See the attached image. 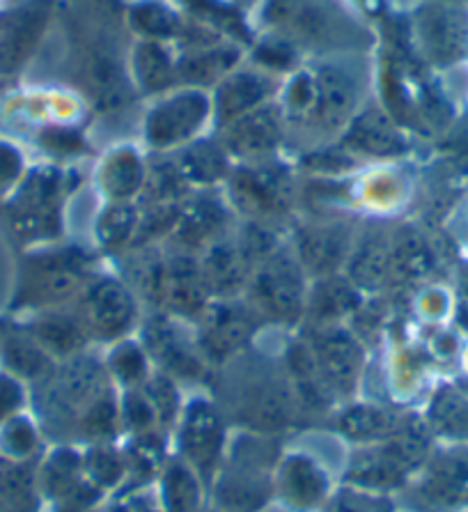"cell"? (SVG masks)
I'll use <instances>...</instances> for the list:
<instances>
[{
    "label": "cell",
    "instance_id": "7402d4cb",
    "mask_svg": "<svg viewBox=\"0 0 468 512\" xmlns=\"http://www.w3.org/2000/svg\"><path fill=\"white\" fill-rule=\"evenodd\" d=\"M101 184H104L108 196L115 200H129L143 189L145 168L140 164L138 154L134 150L113 152L101 170Z\"/></svg>",
    "mask_w": 468,
    "mask_h": 512
},
{
    "label": "cell",
    "instance_id": "9c48e42d",
    "mask_svg": "<svg viewBox=\"0 0 468 512\" xmlns=\"http://www.w3.org/2000/svg\"><path fill=\"white\" fill-rule=\"evenodd\" d=\"M273 90V79L269 72H255V69H237L218 83L214 108L218 122L230 124L241 115L255 111L269 104Z\"/></svg>",
    "mask_w": 468,
    "mask_h": 512
},
{
    "label": "cell",
    "instance_id": "277c9868",
    "mask_svg": "<svg viewBox=\"0 0 468 512\" xmlns=\"http://www.w3.org/2000/svg\"><path fill=\"white\" fill-rule=\"evenodd\" d=\"M253 313L273 322H294L306 304V278L290 255L276 251L255 267L251 276Z\"/></svg>",
    "mask_w": 468,
    "mask_h": 512
},
{
    "label": "cell",
    "instance_id": "1f68e13d",
    "mask_svg": "<svg viewBox=\"0 0 468 512\" xmlns=\"http://www.w3.org/2000/svg\"><path fill=\"white\" fill-rule=\"evenodd\" d=\"M436 421L448 434L468 437V402L455 393H443L434 407Z\"/></svg>",
    "mask_w": 468,
    "mask_h": 512
},
{
    "label": "cell",
    "instance_id": "5bb4252c",
    "mask_svg": "<svg viewBox=\"0 0 468 512\" xmlns=\"http://www.w3.org/2000/svg\"><path fill=\"white\" fill-rule=\"evenodd\" d=\"M345 147L368 157H395L404 150L400 129L381 108H368L349 122Z\"/></svg>",
    "mask_w": 468,
    "mask_h": 512
},
{
    "label": "cell",
    "instance_id": "e575fe53",
    "mask_svg": "<svg viewBox=\"0 0 468 512\" xmlns=\"http://www.w3.org/2000/svg\"><path fill=\"white\" fill-rule=\"evenodd\" d=\"M441 3H450V5H462V7H468V0H441Z\"/></svg>",
    "mask_w": 468,
    "mask_h": 512
},
{
    "label": "cell",
    "instance_id": "ba28073f",
    "mask_svg": "<svg viewBox=\"0 0 468 512\" xmlns=\"http://www.w3.org/2000/svg\"><path fill=\"white\" fill-rule=\"evenodd\" d=\"M83 317L85 329H92L101 338H115L134 324L136 301L117 281H101L85 294Z\"/></svg>",
    "mask_w": 468,
    "mask_h": 512
},
{
    "label": "cell",
    "instance_id": "d6986e66",
    "mask_svg": "<svg viewBox=\"0 0 468 512\" xmlns=\"http://www.w3.org/2000/svg\"><path fill=\"white\" fill-rule=\"evenodd\" d=\"M147 345L156 359L166 363L170 370L193 375L198 372V345H191L182 331L168 320H154L147 327Z\"/></svg>",
    "mask_w": 468,
    "mask_h": 512
},
{
    "label": "cell",
    "instance_id": "603a6c76",
    "mask_svg": "<svg viewBox=\"0 0 468 512\" xmlns=\"http://www.w3.org/2000/svg\"><path fill=\"white\" fill-rule=\"evenodd\" d=\"M349 274L361 287H377L390 274V246L381 235H370L349 262Z\"/></svg>",
    "mask_w": 468,
    "mask_h": 512
},
{
    "label": "cell",
    "instance_id": "6da1fadb",
    "mask_svg": "<svg viewBox=\"0 0 468 512\" xmlns=\"http://www.w3.org/2000/svg\"><path fill=\"white\" fill-rule=\"evenodd\" d=\"M356 83L345 69L326 65L296 74L285 95L287 115L322 131H335L351 120L356 108Z\"/></svg>",
    "mask_w": 468,
    "mask_h": 512
},
{
    "label": "cell",
    "instance_id": "8fae6325",
    "mask_svg": "<svg viewBox=\"0 0 468 512\" xmlns=\"http://www.w3.org/2000/svg\"><path fill=\"white\" fill-rule=\"evenodd\" d=\"M253 310L239 304H221L202 317L200 345L207 354L225 359L251 338Z\"/></svg>",
    "mask_w": 468,
    "mask_h": 512
},
{
    "label": "cell",
    "instance_id": "44dd1931",
    "mask_svg": "<svg viewBox=\"0 0 468 512\" xmlns=\"http://www.w3.org/2000/svg\"><path fill=\"white\" fill-rule=\"evenodd\" d=\"M175 164L182 170L186 182L212 184L228 173V154L221 145L200 141L184 147Z\"/></svg>",
    "mask_w": 468,
    "mask_h": 512
},
{
    "label": "cell",
    "instance_id": "ac0fdd59",
    "mask_svg": "<svg viewBox=\"0 0 468 512\" xmlns=\"http://www.w3.org/2000/svg\"><path fill=\"white\" fill-rule=\"evenodd\" d=\"M237 62L239 51L234 46H198L177 60V83L207 88V85L221 83L225 76H230Z\"/></svg>",
    "mask_w": 468,
    "mask_h": 512
},
{
    "label": "cell",
    "instance_id": "83f0119b",
    "mask_svg": "<svg viewBox=\"0 0 468 512\" xmlns=\"http://www.w3.org/2000/svg\"><path fill=\"white\" fill-rule=\"evenodd\" d=\"M342 430L356 439H384L397 430V421L384 409L358 407L342 416Z\"/></svg>",
    "mask_w": 468,
    "mask_h": 512
},
{
    "label": "cell",
    "instance_id": "ffe728a7",
    "mask_svg": "<svg viewBox=\"0 0 468 512\" xmlns=\"http://www.w3.org/2000/svg\"><path fill=\"white\" fill-rule=\"evenodd\" d=\"M134 72L145 92H163L177 83V60L161 42L143 40L134 56Z\"/></svg>",
    "mask_w": 468,
    "mask_h": 512
},
{
    "label": "cell",
    "instance_id": "4316f807",
    "mask_svg": "<svg viewBox=\"0 0 468 512\" xmlns=\"http://www.w3.org/2000/svg\"><path fill=\"white\" fill-rule=\"evenodd\" d=\"M186 177L182 170L177 168L175 161H161V164H154L150 177L143 184L147 193H150V200L154 205H179L184 203V191H186Z\"/></svg>",
    "mask_w": 468,
    "mask_h": 512
},
{
    "label": "cell",
    "instance_id": "d4e9b609",
    "mask_svg": "<svg viewBox=\"0 0 468 512\" xmlns=\"http://www.w3.org/2000/svg\"><path fill=\"white\" fill-rule=\"evenodd\" d=\"M88 83L92 88V95H95L104 106L122 102L124 76L111 53H97V56L90 58Z\"/></svg>",
    "mask_w": 468,
    "mask_h": 512
},
{
    "label": "cell",
    "instance_id": "7a4b0ae2",
    "mask_svg": "<svg viewBox=\"0 0 468 512\" xmlns=\"http://www.w3.org/2000/svg\"><path fill=\"white\" fill-rule=\"evenodd\" d=\"M262 19L276 40L290 46H319L338 37L349 14L340 0H264Z\"/></svg>",
    "mask_w": 468,
    "mask_h": 512
},
{
    "label": "cell",
    "instance_id": "f1b7e54d",
    "mask_svg": "<svg viewBox=\"0 0 468 512\" xmlns=\"http://www.w3.org/2000/svg\"><path fill=\"white\" fill-rule=\"evenodd\" d=\"M189 423V430H186V451L191 453L195 462H205L209 457H214V453L218 451V439H221L218 421H214V416L207 409H202Z\"/></svg>",
    "mask_w": 468,
    "mask_h": 512
},
{
    "label": "cell",
    "instance_id": "f546056e",
    "mask_svg": "<svg viewBox=\"0 0 468 512\" xmlns=\"http://www.w3.org/2000/svg\"><path fill=\"white\" fill-rule=\"evenodd\" d=\"M39 340L56 352H74L83 345V327L67 317H49L39 324Z\"/></svg>",
    "mask_w": 468,
    "mask_h": 512
},
{
    "label": "cell",
    "instance_id": "30bf717a",
    "mask_svg": "<svg viewBox=\"0 0 468 512\" xmlns=\"http://www.w3.org/2000/svg\"><path fill=\"white\" fill-rule=\"evenodd\" d=\"M312 356L324 382L338 389L354 386L358 370H361V347L347 331L324 329L312 343Z\"/></svg>",
    "mask_w": 468,
    "mask_h": 512
},
{
    "label": "cell",
    "instance_id": "5b68a950",
    "mask_svg": "<svg viewBox=\"0 0 468 512\" xmlns=\"http://www.w3.org/2000/svg\"><path fill=\"white\" fill-rule=\"evenodd\" d=\"M230 193L241 212L255 221H271L290 207L292 175L280 164L237 168L230 177Z\"/></svg>",
    "mask_w": 468,
    "mask_h": 512
},
{
    "label": "cell",
    "instance_id": "4dcf8cb0",
    "mask_svg": "<svg viewBox=\"0 0 468 512\" xmlns=\"http://www.w3.org/2000/svg\"><path fill=\"white\" fill-rule=\"evenodd\" d=\"M358 304L356 292L351 290L347 283L340 281H324L315 290V299H312V308L319 317H335L347 313Z\"/></svg>",
    "mask_w": 468,
    "mask_h": 512
},
{
    "label": "cell",
    "instance_id": "9a60e30c",
    "mask_svg": "<svg viewBox=\"0 0 468 512\" xmlns=\"http://www.w3.org/2000/svg\"><path fill=\"white\" fill-rule=\"evenodd\" d=\"M207 285L202 278L200 262L191 255H175L166 262V281H163V304L177 315H202L207 299Z\"/></svg>",
    "mask_w": 468,
    "mask_h": 512
},
{
    "label": "cell",
    "instance_id": "52a82bcc",
    "mask_svg": "<svg viewBox=\"0 0 468 512\" xmlns=\"http://www.w3.org/2000/svg\"><path fill=\"white\" fill-rule=\"evenodd\" d=\"M225 145L228 150L248 159H262L276 150L283 138V113L278 106L264 104L255 111L241 115L225 124Z\"/></svg>",
    "mask_w": 468,
    "mask_h": 512
},
{
    "label": "cell",
    "instance_id": "e0dca14e",
    "mask_svg": "<svg viewBox=\"0 0 468 512\" xmlns=\"http://www.w3.org/2000/svg\"><path fill=\"white\" fill-rule=\"evenodd\" d=\"M349 251V230L345 226H317L299 235V258L303 267L317 276H331Z\"/></svg>",
    "mask_w": 468,
    "mask_h": 512
},
{
    "label": "cell",
    "instance_id": "2e32d148",
    "mask_svg": "<svg viewBox=\"0 0 468 512\" xmlns=\"http://www.w3.org/2000/svg\"><path fill=\"white\" fill-rule=\"evenodd\" d=\"M225 226H228L225 207L214 198H198L179 205L173 232L184 248H198L221 239Z\"/></svg>",
    "mask_w": 468,
    "mask_h": 512
},
{
    "label": "cell",
    "instance_id": "d6a6232c",
    "mask_svg": "<svg viewBox=\"0 0 468 512\" xmlns=\"http://www.w3.org/2000/svg\"><path fill=\"white\" fill-rule=\"evenodd\" d=\"M186 5L191 7V12L198 17L200 21L212 23L214 28L228 30V33H244V23L239 21V17L234 12H230V7L225 3H216V0H184Z\"/></svg>",
    "mask_w": 468,
    "mask_h": 512
},
{
    "label": "cell",
    "instance_id": "836d02e7",
    "mask_svg": "<svg viewBox=\"0 0 468 512\" xmlns=\"http://www.w3.org/2000/svg\"><path fill=\"white\" fill-rule=\"evenodd\" d=\"M115 368L124 379H138L143 375L145 363H143V356L138 352V347L134 345L120 347V352L115 354Z\"/></svg>",
    "mask_w": 468,
    "mask_h": 512
},
{
    "label": "cell",
    "instance_id": "3957f363",
    "mask_svg": "<svg viewBox=\"0 0 468 512\" xmlns=\"http://www.w3.org/2000/svg\"><path fill=\"white\" fill-rule=\"evenodd\" d=\"M418 51L436 67H452L468 56V7L423 0L413 14Z\"/></svg>",
    "mask_w": 468,
    "mask_h": 512
},
{
    "label": "cell",
    "instance_id": "7c38bea8",
    "mask_svg": "<svg viewBox=\"0 0 468 512\" xmlns=\"http://www.w3.org/2000/svg\"><path fill=\"white\" fill-rule=\"evenodd\" d=\"M85 265L81 255L72 251L44 255L33 262V271L28 274L30 290L35 301H58L72 294L83 283Z\"/></svg>",
    "mask_w": 468,
    "mask_h": 512
},
{
    "label": "cell",
    "instance_id": "4fadbf2b",
    "mask_svg": "<svg viewBox=\"0 0 468 512\" xmlns=\"http://www.w3.org/2000/svg\"><path fill=\"white\" fill-rule=\"evenodd\" d=\"M200 269L207 292L216 294V297H234L246 285L248 274H251V265H248L246 255L241 253L239 244L228 242L223 237L207 246Z\"/></svg>",
    "mask_w": 468,
    "mask_h": 512
},
{
    "label": "cell",
    "instance_id": "484cf974",
    "mask_svg": "<svg viewBox=\"0 0 468 512\" xmlns=\"http://www.w3.org/2000/svg\"><path fill=\"white\" fill-rule=\"evenodd\" d=\"M138 209L129 205V200H117V205H111L99 221V237L101 242L111 248L124 246L138 232Z\"/></svg>",
    "mask_w": 468,
    "mask_h": 512
},
{
    "label": "cell",
    "instance_id": "cb8c5ba5",
    "mask_svg": "<svg viewBox=\"0 0 468 512\" xmlns=\"http://www.w3.org/2000/svg\"><path fill=\"white\" fill-rule=\"evenodd\" d=\"M129 21L143 40L163 42L182 35V19L159 3H138L131 7Z\"/></svg>",
    "mask_w": 468,
    "mask_h": 512
},
{
    "label": "cell",
    "instance_id": "8992f818",
    "mask_svg": "<svg viewBox=\"0 0 468 512\" xmlns=\"http://www.w3.org/2000/svg\"><path fill=\"white\" fill-rule=\"evenodd\" d=\"M209 111H212V104L200 90L189 88L173 92L152 108L145 124L147 141L156 150L184 145L202 129V124L209 118Z\"/></svg>",
    "mask_w": 468,
    "mask_h": 512
}]
</instances>
